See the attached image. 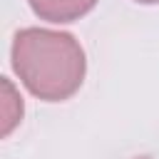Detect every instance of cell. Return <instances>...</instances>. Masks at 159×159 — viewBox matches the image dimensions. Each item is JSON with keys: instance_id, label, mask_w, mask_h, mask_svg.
<instances>
[{"instance_id": "obj_5", "label": "cell", "mask_w": 159, "mask_h": 159, "mask_svg": "<svg viewBox=\"0 0 159 159\" xmlns=\"http://www.w3.org/2000/svg\"><path fill=\"white\" fill-rule=\"evenodd\" d=\"M137 159H149V157H137Z\"/></svg>"}, {"instance_id": "obj_4", "label": "cell", "mask_w": 159, "mask_h": 159, "mask_svg": "<svg viewBox=\"0 0 159 159\" xmlns=\"http://www.w3.org/2000/svg\"><path fill=\"white\" fill-rule=\"evenodd\" d=\"M134 2H142V5H154V2H159V0H134Z\"/></svg>"}, {"instance_id": "obj_1", "label": "cell", "mask_w": 159, "mask_h": 159, "mask_svg": "<svg viewBox=\"0 0 159 159\" xmlns=\"http://www.w3.org/2000/svg\"><path fill=\"white\" fill-rule=\"evenodd\" d=\"M10 57L20 82L45 102H65L84 82V50L70 32L25 27L15 35Z\"/></svg>"}, {"instance_id": "obj_2", "label": "cell", "mask_w": 159, "mask_h": 159, "mask_svg": "<svg viewBox=\"0 0 159 159\" xmlns=\"http://www.w3.org/2000/svg\"><path fill=\"white\" fill-rule=\"evenodd\" d=\"M32 12L47 22H72L87 15L97 0H27Z\"/></svg>"}, {"instance_id": "obj_3", "label": "cell", "mask_w": 159, "mask_h": 159, "mask_svg": "<svg viewBox=\"0 0 159 159\" xmlns=\"http://www.w3.org/2000/svg\"><path fill=\"white\" fill-rule=\"evenodd\" d=\"M2 137H7L22 119V97L17 94V89L12 87V82L7 77H2Z\"/></svg>"}]
</instances>
